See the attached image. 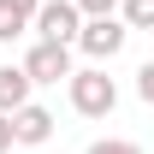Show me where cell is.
I'll list each match as a JSON object with an SVG mask.
<instances>
[{
	"instance_id": "cell-1",
	"label": "cell",
	"mask_w": 154,
	"mask_h": 154,
	"mask_svg": "<svg viewBox=\"0 0 154 154\" xmlns=\"http://www.w3.org/2000/svg\"><path fill=\"white\" fill-rule=\"evenodd\" d=\"M65 95H71V113H83V119H107V113L119 107V83L101 71V65H83V71H71Z\"/></svg>"
},
{
	"instance_id": "cell-2",
	"label": "cell",
	"mask_w": 154,
	"mask_h": 154,
	"mask_svg": "<svg viewBox=\"0 0 154 154\" xmlns=\"http://www.w3.org/2000/svg\"><path fill=\"white\" fill-rule=\"evenodd\" d=\"M36 42H59V48H71L77 30H83V12H77V0H42V12H36Z\"/></svg>"
},
{
	"instance_id": "cell-3",
	"label": "cell",
	"mask_w": 154,
	"mask_h": 154,
	"mask_svg": "<svg viewBox=\"0 0 154 154\" xmlns=\"http://www.w3.org/2000/svg\"><path fill=\"white\" fill-rule=\"evenodd\" d=\"M125 42H131L125 18H83V30H77V48H83L89 59H113V54H125Z\"/></svg>"
},
{
	"instance_id": "cell-4",
	"label": "cell",
	"mask_w": 154,
	"mask_h": 154,
	"mask_svg": "<svg viewBox=\"0 0 154 154\" xmlns=\"http://www.w3.org/2000/svg\"><path fill=\"white\" fill-rule=\"evenodd\" d=\"M24 71L30 83H71V48H59V42H36L30 54H24Z\"/></svg>"
},
{
	"instance_id": "cell-5",
	"label": "cell",
	"mask_w": 154,
	"mask_h": 154,
	"mask_svg": "<svg viewBox=\"0 0 154 154\" xmlns=\"http://www.w3.org/2000/svg\"><path fill=\"white\" fill-rule=\"evenodd\" d=\"M12 142L18 148H42V142H54V113L48 107H24V113H12Z\"/></svg>"
},
{
	"instance_id": "cell-6",
	"label": "cell",
	"mask_w": 154,
	"mask_h": 154,
	"mask_svg": "<svg viewBox=\"0 0 154 154\" xmlns=\"http://www.w3.org/2000/svg\"><path fill=\"white\" fill-rule=\"evenodd\" d=\"M36 12H42V0H0V48H12L36 24Z\"/></svg>"
},
{
	"instance_id": "cell-7",
	"label": "cell",
	"mask_w": 154,
	"mask_h": 154,
	"mask_svg": "<svg viewBox=\"0 0 154 154\" xmlns=\"http://www.w3.org/2000/svg\"><path fill=\"white\" fill-rule=\"evenodd\" d=\"M30 89H36V83H30L24 65H0V113H6V119L30 107Z\"/></svg>"
},
{
	"instance_id": "cell-8",
	"label": "cell",
	"mask_w": 154,
	"mask_h": 154,
	"mask_svg": "<svg viewBox=\"0 0 154 154\" xmlns=\"http://www.w3.org/2000/svg\"><path fill=\"white\" fill-rule=\"evenodd\" d=\"M125 30H154V0H119Z\"/></svg>"
},
{
	"instance_id": "cell-9",
	"label": "cell",
	"mask_w": 154,
	"mask_h": 154,
	"mask_svg": "<svg viewBox=\"0 0 154 154\" xmlns=\"http://www.w3.org/2000/svg\"><path fill=\"white\" fill-rule=\"evenodd\" d=\"M83 154H142V142H125V136H101V142H89Z\"/></svg>"
},
{
	"instance_id": "cell-10",
	"label": "cell",
	"mask_w": 154,
	"mask_h": 154,
	"mask_svg": "<svg viewBox=\"0 0 154 154\" xmlns=\"http://www.w3.org/2000/svg\"><path fill=\"white\" fill-rule=\"evenodd\" d=\"M83 18H119V0H77Z\"/></svg>"
},
{
	"instance_id": "cell-11",
	"label": "cell",
	"mask_w": 154,
	"mask_h": 154,
	"mask_svg": "<svg viewBox=\"0 0 154 154\" xmlns=\"http://www.w3.org/2000/svg\"><path fill=\"white\" fill-rule=\"evenodd\" d=\"M136 95H142V101H148V107H154V59H148V65H142V71H136Z\"/></svg>"
},
{
	"instance_id": "cell-12",
	"label": "cell",
	"mask_w": 154,
	"mask_h": 154,
	"mask_svg": "<svg viewBox=\"0 0 154 154\" xmlns=\"http://www.w3.org/2000/svg\"><path fill=\"white\" fill-rule=\"evenodd\" d=\"M12 148H18V142H12V119L0 113V154H12Z\"/></svg>"
}]
</instances>
